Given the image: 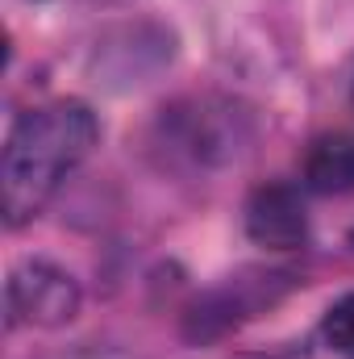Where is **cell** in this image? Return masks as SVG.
Returning <instances> with one entry per match:
<instances>
[{"mask_svg":"<svg viewBox=\"0 0 354 359\" xmlns=\"http://www.w3.org/2000/svg\"><path fill=\"white\" fill-rule=\"evenodd\" d=\"M100 138L96 113L84 100H50L29 109L4 142L0 159V192H4V222L17 230L34 222L59 184L92 155Z\"/></svg>","mask_w":354,"mask_h":359,"instance_id":"obj_1","label":"cell"},{"mask_svg":"<svg viewBox=\"0 0 354 359\" xmlns=\"http://www.w3.org/2000/svg\"><path fill=\"white\" fill-rule=\"evenodd\" d=\"M292 271L279 268H246L238 276H225L217 288L200 292L196 305L183 318V334L192 343H213L229 330H238L242 322L267 313L275 301H283L292 292Z\"/></svg>","mask_w":354,"mask_h":359,"instance_id":"obj_2","label":"cell"},{"mask_svg":"<svg viewBox=\"0 0 354 359\" xmlns=\"http://www.w3.org/2000/svg\"><path fill=\"white\" fill-rule=\"evenodd\" d=\"M8 326H67L80 313V284L46 259H29L13 268L4 288Z\"/></svg>","mask_w":354,"mask_h":359,"instance_id":"obj_3","label":"cell"},{"mask_svg":"<svg viewBox=\"0 0 354 359\" xmlns=\"http://www.w3.org/2000/svg\"><path fill=\"white\" fill-rule=\"evenodd\" d=\"M246 234L271 251H296L309 238V209L292 184H263L246 201Z\"/></svg>","mask_w":354,"mask_h":359,"instance_id":"obj_4","label":"cell"},{"mask_svg":"<svg viewBox=\"0 0 354 359\" xmlns=\"http://www.w3.org/2000/svg\"><path fill=\"white\" fill-rule=\"evenodd\" d=\"M304 188L321 196L354 192V134H321L304 151Z\"/></svg>","mask_w":354,"mask_h":359,"instance_id":"obj_5","label":"cell"},{"mask_svg":"<svg viewBox=\"0 0 354 359\" xmlns=\"http://www.w3.org/2000/svg\"><path fill=\"white\" fill-rule=\"evenodd\" d=\"M179 142L196 155V159H229L238 147V113L234 109H213L208 100L196 104L192 113L179 117Z\"/></svg>","mask_w":354,"mask_h":359,"instance_id":"obj_6","label":"cell"},{"mask_svg":"<svg viewBox=\"0 0 354 359\" xmlns=\"http://www.w3.org/2000/svg\"><path fill=\"white\" fill-rule=\"evenodd\" d=\"M321 334H325V343H330L338 355L354 359V292H346L342 301L330 305V313H325V322H321Z\"/></svg>","mask_w":354,"mask_h":359,"instance_id":"obj_7","label":"cell"},{"mask_svg":"<svg viewBox=\"0 0 354 359\" xmlns=\"http://www.w3.org/2000/svg\"><path fill=\"white\" fill-rule=\"evenodd\" d=\"M351 96H354V88H351Z\"/></svg>","mask_w":354,"mask_h":359,"instance_id":"obj_8","label":"cell"}]
</instances>
